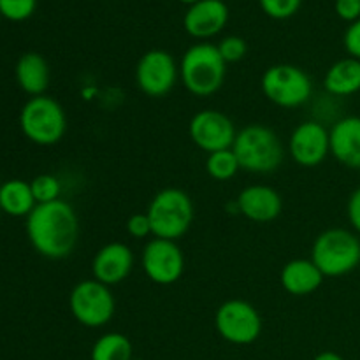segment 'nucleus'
I'll use <instances>...</instances> for the list:
<instances>
[{
    "instance_id": "nucleus-10",
    "label": "nucleus",
    "mask_w": 360,
    "mask_h": 360,
    "mask_svg": "<svg viewBox=\"0 0 360 360\" xmlns=\"http://www.w3.org/2000/svg\"><path fill=\"white\" fill-rule=\"evenodd\" d=\"M141 266L148 280L167 287L181 280L185 273V255L176 241L153 238L143 248Z\"/></svg>"
},
{
    "instance_id": "nucleus-9",
    "label": "nucleus",
    "mask_w": 360,
    "mask_h": 360,
    "mask_svg": "<svg viewBox=\"0 0 360 360\" xmlns=\"http://www.w3.org/2000/svg\"><path fill=\"white\" fill-rule=\"evenodd\" d=\"M214 327L221 340L238 347L255 343L262 334V316L252 302L229 299L214 313Z\"/></svg>"
},
{
    "instance_id": "nucleus-12",
    "label": "nucleus",
    "mask_w": 360,
    "mask_h": 360,
    "mask_svg": "<svg viewBox=\"0 0 360 360\" xmlns=\"http://www.w3.org/2000/svg\"><path fill=\"white\" fill-rule=\"evenodd\" d=\"M188 136L199 150L210 155L232 148L238 130L225 112L218 109H202L190 120Z\"/></svg>"
},
{
    "instance_id": "nucleus-22",
    "label": "nucleus",
    "mask_w": 360,
    "mask_h": 360,
    "mask_svg": "<svg viewBox=\"0 0 360 360\" xmlns=\"http://www.w3.org/2000/svg\"><path fill=\"white\" fill-rule=\"evenodd\" d=\"M132 343L122 333H108L98 338L90 352V360H132Z\"/></svg>"
},
{
    "instance_id": "nucleus-33",
    "label": "nucleus",
    "mask_w": 360,
    "mask_h": 360,
    "mask_svg": "<svg viewBox=\"0 0 360 360\" xmlns=\"http://www.w3.org/2000/svg\"><path fill=\"white\" fill-rule=\"evenodd\" d=\"M178 2H181V4H186V6H193V4H197V2H200V0H178Z\"/></svg>"
},
{
    "instance_id": "nucleus-19",
    "label": "nucleus",
    "mask_w": 360,
    "mask_h": 360,
    "mask_svg": "<svg viewBox=\"0 0 360 360\" xmlns=\"http://www.w3.org/2000/svg\"><path fill=\"white\" fill-rule=\"evenodd\" d=\"M16 81L25 94L32 97L44 95V91L49 86V65L46 58L39 53H25L20 56L16 63Z\"/></svg>"
},
{
    "instance_id": "nucleus-7",
    "label": "nucleus",
    "mask_w": 360,
    "mask_h": 360,
    "mask_svg": "<svg viewBox=\"0 0 360 360\" xmlns=\"http://www.w3.org/2000/svg\"><path fill=\"white\" fill-rule=\"evenodd\" d=\"M262 94L283 109L301 108L311 98L313 83L308 72L292 63H276L266 69L260 79Z\"/></svg>"
},
{
    "instance_id": "nucleus-3",
    "label": "nucleus",
    "mask_w": 360,
    "mask_h": 360,
    "mask_svg": "<svg viewBox=\"0 0 360 360\" xmlns=\"http://www.w3.org/2000/svg\"><path fill=\"white\" fill-rule=\"evenodd\" d=\"M239 167L252 174H269L281 165L285 157L283 144L273 129L260 123L238 130L232 144Z\"/></svg>"
},
{
    "instance_id": "nucleus-28",
    "label": "nucleus",
    "mask_w": 360,
    "mask_h": 360,
    "mask_svg": "<svg viewBox=\"0 0 360 360\" xmlns=\"http://www.w3.org/2000/svg\"><path fill=\"white\" fill-rule=\"evenodd\" d=\"M127 232L134 239H146L153 236L151 231V221L146 213H136L127 220Z\"/></svg>"
},
{
    "instance_id": "nucleus-8",
    "label": "nucleus",
    "mask_w": 360,
    "mask_h": 360,
    "mask_svg": "<svg viewBox=\"0 0 360 360\" xmlns=\"http://www.w3.org/2000/svg\"><path fill=\"white\" fill-rule=\"evenodd\" d=\"M69 309L77 323L98 329L112 320L116 301L111 287L91 278L74 285L69 294Z\"/></svg>"
},
{
    "instance_id": "nucleus-1",
    "label": "nucleus",
    "mask_w": 360,
    "mask_h": 360,
    "mask_svg": "<svg viewBox=\"0 0 360 360\" xmlns=\"http://www.w3.org/2000/svg\"><path fill=\"white\" fill-rule=\"evenodd\" d=\"M27 236L39 255L49 260L69 257L79 239V218L65 200L37 204L27 217Z\"/></svg>"
},
{
    "instance_id": "nucleus-15",
    "label": "nucleus",
    "mask_w": 360,
    "mask_h": 360,
    "mask_svg": "<svg viewBox=\"0 0 360 360\" xmlns=\"http://www.w3.org/2000/svg\"><path fill=\"white\" fill-rule=\"evenodd\" d=\"M134 252L125 243L112 241L102 246L91 260V274L97 281L112 287L130 276L134 269Z\"/></svg>"
},
{
    "instance_id": "nucleus-11",
    "label": "nucleus",
    "mask_w": 360,
    "mask_h": 360,
    "mask_svg": "<svg viewBox=\"0 0 360 360\" xmlns=\"http://www.w3.org/2000/svg\"><path fill=\"white\" fill-rule=\"evenodd\" d=\"M179 77V65L165 49H150L136 65V84L144 95L160 98L171 94Z\"/></svg>"
},
{
    "instance_id": "nucleus-2",
    "label": "nucleus",
    "mask_w": 360,
    "mask_h": 360,
    "mask_svg": "<svg viewBox=\"0 0 360 360\" xmlns=\"http://www.w3.org/2000/svg\"><path fill=\"white\" fill-rule=\"evenodd\" d=\"M227 63L221 58L217 44L195 42L183 55L179 63L181 83L193 97H211L225 83Z\"/></svg>"
},
{
    "instance_id": "nucleus-35",
    "label": "nucleus",
    "mask_w": 360,
    "mask_h": 360,
    "mask_svg": "<svg viewBox=\"0 0 360 360\" xmlns=\"http://www.w3.org/2000/svg\"><path fill=\"white\" fill-rule=\"evenodd\" d=\"M0 16H2V14H0Z\"/></svg>"
},
{
    "instance_id": "nucleus-4",
    "label": "nucleus",
    "mask_w": 360,
    "mask_h": 360,
    "mask_svg": "<svg viewBox=\"0 0 360 360\" xmlns=\"http://www.w3.org/2000/svg\"><path fill=\"white\" fill-rule=\"evenodd\" d=\"M311 260L326 278L347 276L360 266V238L347 229H327L313 241Z\"/></svg>"
},
{
    "instance_id": "nucleus-24",
    "label": "nucleus",
    "mask_w": 360,
    "mask_h": 360,
    "mask_svg": "<svg viewBox=\"0 0 360 360\" xmlns=\"http://www.w3.org/2000/svg\"><path fill=\"white\" fill-rule=\"evenodd\" d=\"M32 192H34L35 202L46 204L60 199L62 193V183L53 174H41L30 181Z\"/></svg>"
},
{
    "instance_id": "nucleus-21",
    "label": "nucleus",
    "mask_w": 360,
    "mask_h": 360,
    "mask_svg": "<svg viewBox=\"0 0 360 360\" xmlns=\"http://www.w3.org/2000/svg\"><path fill=\"white\" fill-rule=\"evenodd\" d=\"M37 206L30 183L9 179L0 186V210L11 217H28Z\"/></svg>"
},
{
    "instance_id": "nucleus-20",
    "label": "nucleus",
    "mask_w": 360,
    "mask_h": 360,
    "mask_svg": "<svg viewBox=\"0 0 360 360\" xmlns=\"http://www.w3.org/2000/svg\"><path fill=\"white\" fill-rule=\"evenodd\" d=\"M323 88L333 97L360 94V60L347 56L334 62L323 76Z\"/></svg>"
},
{
    "instance_id": "nucleus-17",
    "label": "nucleus",
    "mask_w": 360,
    "mask_h": 360,
    "mask_svg": "<svg viewBox=\"0 0 360 360\" xmlns=\"http://www.w3.org/2000/svg\"><path fill=\"white\" fill-rule=\"evenodd\" d=\"M330 155L348 169L360 171V116H345L329 129Z\"/></svg>"
},
{
    "instance_id": "nucleus-5",
    "label": "nucleus",
    "mask_w": 360,
    "mask_h": 360,
    "mask_svg": "<svg viewBox=\"0 0 360 360\" xmlns=\"http://www.w3.org/2000/svg\"><path fill=\"white\" fill-rule=\"evenodd\" d=\"M146 214L155 238L178 241L192 227L195 210L192 197L185 190L169 186L155 193Z\"/></svg>"
},
{
    "instance_id": "nucleus-30",
    "label": "nucleus",
    "mask_w": 360,
    "mask_h": 360,
    "mask_svg": "<svg viewBox=\"0 0 360 360\" xmlns=\"http://www.w3.org/2000/svg\"><path fill=\"white\" fill-rule=\"evenodd\" d=\"M334 9L338 16L348 23L360 20V0H336Z\"/></svg>"
},
{
    "instance_id": "nucleus-26",
    "label": "nucleus",
    "mask_w": 360,
    "mask_h": 360,
    "mask_svg": "<svg viewBox=\"0 0 360 360\" xmlns=\"http://www.w3.org/2000/svg\"><path fill=\"white\" fill-rule=\"evenodd\" d=\"M302 0H259L264 13L273 20H288L301 9Z\"/></svg>"
},
{
    "instance_id": "nucleus-29",
    "label": "nucleus",
    "mask_w": 360,
    "mask_h": 360,
    "mask_svg": "<svg viewBox=\"0 0 360 360\" xmlns=\"http://www.w3.org/2000/svg\"><path fill=\"white\" fill-rule=\"evenodd\" d=\"M343 44L348 56L360 60V20L348 25L343 35Z\"/></svg>"
},
{
    "instance_id": "nucleus-25",
    "label": "nucleus",
    "mask_w": 360,
    "mask_h": 360,
    "mask_svg": "<svg viewBox=\"0 0 360 360\" xmlns=\"http://www.w3.org/2000/svg\"><path fill=\"white\" fill-rule=\"evenodd\" d=\"M37 0H0V14L9 21H25L35 13Z\"/></svg>"
},
{
    "instance_id": "nucleus-32",
    "label": "nucleus",
    "mask_w": 360,
    "mask_h": 360,
    "mask_svg": "<svg viewBox=\"0 0 360 360\" xmlns=\"http://www.w3.org/2000/svg\"><path fill=\"white\" fill-rule=\"evenodd\" d=\"M313 360H345L341 357L340 354H336V352H322V354L316 355Z\"/></svg>"
},
{
    "instance_id": "nucleus-18",
    "label": "nucleus",
    "mask_w": 360,
    "mask_h": 360,
    "mask_svg": "<svg viewBox=\"0 0 360 360\" xmlns=\"http://www.w3.org/2000/svg\"><path fill=\"white\" fill-rule=\"evenodd\" d=\"M323 274L313 264L311 259H294L283 266L280 273V283L285 292L295 297L311 295L322 287Z\"/></svg>"
},
{
    "instance_id": "nucleus-13",
    "label": "nucleus",
    "mask_w": 360,
    "mask_h": 360,
    "mask_svg": "<svg viewBox=\"0 0 360 360\" xmlns=\"http://www.w3.org/2000/svg\"><path fill=\"white\" fill-rule=\"evenodd\" d=\"M288 153L301 167L320 165L330 155L329 129L316 120L299 123L288 139Z\"/></svg>"
},
{
    "instance_id": "nucleus-27",
    "label": "nucleus",
    "mask_w": 360,
    "mask_h": 360,
    "mask_svg": "<svg viewBox=\"0 0 360 360\" xmlns=\"http://www.w3.org/2000/svg\"><path fill=\"white\" fill-rule=\"evenodd\" d=\"M217 48L220 51L221 58L225 60V63L241 62L246 56V53H248V44L239 35H227V37H224L218 42Z\"/></svg>"
},
{
    "instance_id": "nucleus-23",
    "label": "nucleus",
    "mask_w": 360,
    "mask_h": 360,
    "mask_svg": "<svg viewBox=\"0 0 360 360\" xmlns=\"http://www.w3.org/2000/svg\"><path fill=\"white\" fill-rule=\"evenodd\" d=\"M241 171L232 148L210 153L206 158V172L217 181H229Z\"/></svg>"
},
{
    "instance_id": "nucleus-16",
    "label": "nucleus",
    "mask_w": 360,
    "mask_h": 360,
    "mask_svg": "<svg viewBox=\"0 0 360 360\" xmlns=\"http://www.w3.org/2000/svg\"><path fill=\"white\" fill-rule=\"evenodd\" d=\"M239 213L255 224H269L276 220L283 210L280 192L267 185H250L238 195Z\"/></svg>"
},
{
    "instance_id": "nucleus-31",
    "label": "nucleus",
    "mask_w": 360,
    "mask_h": 360,
    "mask_svg": "<svg viewBox=\"0 0 360 360\" xmlns=\"http://www.w3.org/2000/svg\"><path fill=\"white\" fill-rule=\"evenodd\" d=\"M347 217L348 221H350L352 229L360 236V186L355 188L354 192L348 197L347 204Z\"/></svg>"
},
{
    "instance_id": "nucleus-6",
    "label": "nucleus",
    "mask_w": 360,
    "mask_h": 360,
    "mask_svg": "<svg viewBox=\"0 0 360 360\" xmlns=\"http://www.w3.org/2000/svg\"><path fill=\"white\" fill-rule=\"evenodd\" d=\"M20 127L23 136L32 143L53 146L65 136L67 115L58 101L48 95H39L25 102L20 112Z\"/></svg>"
},
{
    "instance_id": "nucleus-14",
    "label": "nucleus",
    "mask_w": 360,
    "mask_h": 360,
    "mask_svg": "<svg viewBox=\"0 0 360 360\" xmlns=\"http://www.w3.org/2000/svg\"><path fill=\"white\" fill-rule=\"evenodd\" d=\"M229 23V7L225 0H200L186 9L183 28L190 37L200 42L217 37Z\"/></svg>"
},
{
    "instance_id": "nucleus-34",
    "label": "nucleus",
    "mask_w": 360,
    "mask_h": 360,
    "mask_svg": "<svg viewBox=\"0 0 360 360\" xmlns=\"http://www.w3.org/2000/svg\"><path fill=\"white\" fill-rule=\"evenodd\" d=\"M132 360H141V359H132Z\"/></svg>"
}]
</instances>
